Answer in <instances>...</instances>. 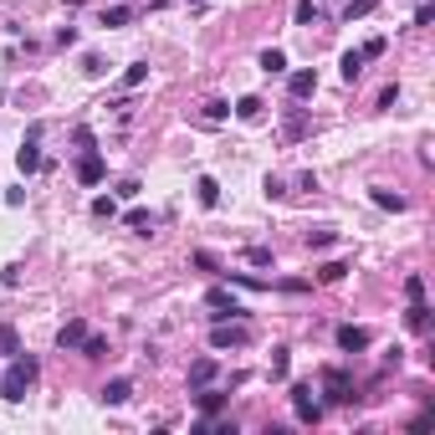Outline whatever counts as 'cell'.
<instances>
[{"label":"cell","mask_w":435,"mask_h":435,"mask_svg":"<svg viewBox=\"0 0 435 435\" xmlns=\"http://www.w3.org/2000/svg\"><path fill=\"white\" fill-rule=\"evenodd\" d=\"M36 374H42V364H36L31 353H21V359L10 364L6 374H0V394H6L10 405H21V400H26V389L36 384Z\"/></svg>","instance_id":"1"},{"label":"cell","mask_w":435,"mask_h":435,"mask_svg":"<svg viewBox=\"0 0 435 435\" xmlns=\"http://www.w3.org/2000/svg\"><path fill=\"white\" fill-rule=\"evenodd\" d=\"M292 415L302 420V425H318V420H323V405L312 400V389H308V384H297V389H292Z\"/></svg>","instance_id":"2"},{"label":"cell","mask_w":435,"mask_h":435,"mask_svg":"<svg viewBox=\"0 0 435 435\" xmlns=\"http://www.w3.org/2000/svg\"><path fill=\"white\" fill-rule=\"evenodd\" d=\"M246 338H251V333H246L241 323H226V318H220V323H215V333H210V344H215V348H241Z\"/></svg>","instance_id":"3"},{"label":"cell","mask_w":435,"mask_h":435,"mask_svg":"<svg viewBox=\"0 0 435 435\" xmlns=\"http://www.w3.org/2000/svg\"><path fill=\"white\" fill-rule=\"evenodd\" d=\"M103 175H108L103 154H98V149H87L82 159H77V179H82V184H103Z\"/></svg>","instance_id":"4"},{"label":"cell","mask_w":435,"mask_h":435,"mask_svg":"<svg viewBox=\"0 0 435 435\" xmlns=\"http://www.w3.org/2000/svg\"><path fill=\"white\" fill-rule=\"evenodd\" d=\"M369 344H374V338H369V328H353V323L338 328V348H344V353H364Z\"/></svg>","instance_id":"5"},{"label":"cell","mask_w":435,"mask_h":435,"mask_svg":"<svg viewBox=\"0 0 435 435\" xmlns=\"http://www.w3.org/2000/svg\"><path fill=\"white\" fill-rule=\"evenodd\" d=\"M210 308H215V318H241V302H236L231 292H226V287H210Z\"/></svg>","instance_id":"6"},{"label":"cell","mask_w":435,"mask_h":435,"mask_svg":"<svg viewBox=\"0 0 435 435\" xmlns=\"http://www.w3.org/2000/svg\"><path fill=\"white\" fill-rule=\"evenodd\" d=\"M287 92H292L297 103H302V98H312V92H318V72H312V67L292 72V82H287Z\"/></svg>","instance_id":"7"},{"label":"cell","mask_w":435,"mask_h":435,"mask_svg":"<svg viewBox=\"0 0 435 435\" xmlns=\"http://www.w3.org/2000/svg\"><path fill=\"white\" fill-rule=\"evenodd\" d=\"M82 338H87V323H82V318H72V323L57 333V348H82Z\"/></svg>","instance_id":"8"},{"label":"cell","mask_w":435,"mask_h":435,"mask_svg":"<svg viewBox=\"0 0 435 435\" xmlns=\"http://www.w3.org/2000/svg\"><path fill=\"white\" fill-rule=\"evenodd\" d=\"M364 51H344V62H338V67H344V82H359V77H364Z\"/></svg>","instance_id":"9"},{"label":"cell","mask_w":435,"mask_h":435,"mask_svg":"<svg viewBox=\"0 0 435 435\" xmlns=\"http://www.w3.org/2000/svg\"><path fill=\"white\" fill-rule=\"evenodd\" d=\"M210 379H215V359H195V364H190V384H195V389H205Z\"/></svg>","instance_id":"10"},{"label":"cell","mask_w":435,"mask_h":435,"mask_svg":"<svg viewBox=\"0 0 435 435\" xmlns=\"http://www.w3.org/2000/svg\"><path fill=\"white\" fill-rule=\"evenodd\" d=\"M128 394H134V384H128V379H113V384H103V405H123Z\"/></svg>","instance_id":"11"},{"label":"cell","mask_w":435,"mask_h":435,"mask_svg":"<svg viewBox=\"0 0 435 435\" xmlns=\"http://www.w3.org/2000/svg\"><path fill=\"white\" fill-rule=\"evenodd\" d=\"M261 72H267V77H282V72H287V57H282L276 46H267V51H261Z\"/></svg>","instance_id":"12"},{"label":"cell","mask_w":435,"mask_h":435,"mask_svg":"<svg viewBox=\"0 0 435 435\" xmlns=\"http://www.w3.org/2000/svg\"><path fill=\"white\" fill-rule=\"evenodd\" d=\"M195 190H200V205H205V210H215V205H220V184L210 179V175H200V184H195Z\"/></svg>","instance_id":"13"},{"label":"cell","mask_w":435,"mask_h":435,"mask_svg":"<svg viewBox=\"0 0 435 435\" xmlns=\"http://www.w3.org/2000/svg\"><path fill=\"white\" fill-rule=\"evenodd\" d=\"M16 164H21V175H36V169H42V154H36V139L26 143V149L16 154Z\"/></svg>","instance_id":"14"},{"label":"cell","mask_w":435,"mask_h":435,"mask_svg":"<svg viewBox=\"0 0 435 435\" xmlns=\"http://www.w3.org/2000/svg\"><path fill=\"white\" fill-rule=\"evenodd\" d=\"M261 108H267L261 98H241V103H236V118H241V123H256V118H261Z\"/></svg>","instance_id":"15"},{"label":"cell","mask_w":435,"mask_h":435,"mask_svg":"<svg viewBox=\"0 0 435 435\" xmlns=\"http://www.w3.org/2000/svg\"><path fill=\"white\" fill-rule=\"evenodd\" d=\"M405 323H410L415 333H430V308H425V302H410V318H405Z\"/></svg>","instance_id":"16"},{"label":"cell","mask_w":435,"mask_h":435,"mask_svg":"<svg viewBox=\"0 0 435 435\" xmlns=\"http://www.w3.org/2000/svg\"><path fill=\"white\" fill-rule=\"evenodd\" d=\"M374 205H379V210H405V195H394V190H374Z\"/></svg>","instance_id":"17"},{"label":"cell","mask_w":435,"mask_h":435,"mask_svg":"<svg viewBox=\"0 0 435 435\" xmlns=\"http://www.w3.org/2000/svg\"><path fill=\"white\" fill-rule=\"evenodd\" d=\"M0 353H21V338H16L10 323H0Z\"/></svg>","instance_id":"18"},{"label":"cell","mask_w":435,"mask_h":435,"mask_svg":"<svg viewBox=\"0 0 435 435\" xmlns=\"http://www.w3.org/2000/svg\"><path fill=\"white\" fill-rule=\"evenodd\" d=\"M405 297H410V302H425V276H405Z\"/></svg>","instance_id":"19"},{"label":"cell","mask_w":435,"mask_h":435,"mask_svg":"<svg viewBox=\"0 0 435 435\" xmlns=\"http://www.w3.org/2000/svg\"><path fill=\"white\" fill-rule=\"evenodd\" d=\"M92 215H98V220H113V215H118L113 195H98V200H92Z\"/></svg>","instance_id":"20"},{"label":"cell","mask_w":435,"mask_h":435,"mask_svg":"<svg viewBox=\"0 0 435 435\" xmlns=\"http://www.w3.org/2000/svg\"><path fill=\"white\" fill-rule=\"evenodd\" d=\"M82 353H87V359H103V353H108V338L87 333V338H82Z\"/></svg>","instance_id":"21"},{"label":"cell","mask_w":435,"mask_h":435,"mask_svg":"<svg viewBox=\"0 0 435 435\" xmlns=\"http://www.w3.org/2000/svg\"><path fill=\"white\" fill-rule=\"evenodd\" d=\"M292 16H297V26H312V21H318V6H312V0H297Z\"/></svg>","instance_id":"22"},{"label":"cell","mask_w":435,"mask_h":435,"mask_svg":"<svg viewBox=\"0 0 435 435\" xmlns=\"http://www.w3.org/2000/svg\"><path fill=\"white\" fill-rule=\"evenodd\" d=\"M143 77H149V62H134V67L123 72V87H143Z\"/></svg>","instance_id":"23"},{"label":"cell","mask_w":435,"mask_h":435,"mask_svg":"<svg viewBox=\"0 0 435 435\" xmlns=\"http://www.w3.org/2000/svg\"><path fill=\"white\" fill-rule=\"evenodd\" d=\"M128 226L134 231H154V210H128Z\"/></svg>","instance_id":"24"},{"label":"cell","mask_w":435,"mask_h":435,"mask_svg":"<svg viewBox=\"0 0 435 435\" xmlns=\"http://www.w3.org/2000/svg\"><path fill=\"white\" fill-rule=\"evenodd\" d=\"M128 16H134L128 6H108V10H103V26H123Z\"/></svg>","instance_id":"25"},{"label":"cell","mask_w":435,"mask_h":435,"mask_svg":"<svg viewBox=\"0 0 435 435\" xmlns=\"http://www.w3.org/2000/svg\"><path fill=\"white\" fill-rule=\"evenodd\" d=\"M302 134H308V118H302V113H287V139H302Z\"/></svg>","instance_id":"26"},{"label":"cell","mask_w":435,"mask_h":435,"mask_svg":"<svg viewBox=\"0 0 435 435\" xmlns=\"http://www.w3.org/2000/svg\"><path fill=\"white\" fill-rule=\"evenodd\" d=\"M344 272H348L344 261H328V267L318 272V282H344Z\"/></svg>","instance_id":"27"},{"label":"cell","mask_w":435,"mask_h":435,"mask_svg":"<svg viewBox=\"0 0 435 435\" xmlns=\"http://www.w3.org/2000/svg\"><path fill=\"white\" fill-rule=\"evenodd\" d=\"M333 241H338L333 231H312V236H308V246H312V251H328V246H333Z\"/></svg>","instance_id":"28"},{"label":"cell","mask_w":435,"mask_h":435,"mask_svg":"<svg viewBox=\"0 0 435 435\" xmlns=\"http://www.w3.org/2000/svg\"><path fill=\"white\" fill-rule=\"evenodd\" d=\"M379 0H348V21H359V16H369V10H374Z\"/></svg>","instance_id":"29"},{"label":"cell","mask_w":435,"mask_h":435,"mask_svg":"<svg viewBox=\"0 0 435 435\" xmlns=\"http://www.w3.org/2000/svg\"><path fill=\"white\" fill-rule=\"evenodd\" d=\"M82 72H87V77H103L108 67H103V57H92V51H87V57H82Z\"/></svg>","instance_id":"30"},{"label":"cell","mask_w":435,"mask_h":435,"mask_svg":"<svg viewBox=\"0 0 435 435\" xmlns=\"http://www.w3.org/2000/svg\"><path fill=\"white\" fill-rule=\"evenodd\" d=\"M359 51H364V57H384V36H369Z\"/></svg>","instance_id":"31"},{"label":"cell","mask_w":435,"mask_h":435,"mask_svg":"<svg viewBox=\"0 0 435 435\" xmlns=\"http://www.w3.org/2000/svg\"><path fill=\"white\" fill-rule=\"evenodd\" d=\"M226 113H231V103H205V118H210V123H220Z\"/></svg>","instance_id":"32"}]
</instances>
